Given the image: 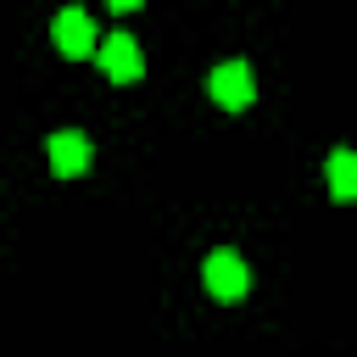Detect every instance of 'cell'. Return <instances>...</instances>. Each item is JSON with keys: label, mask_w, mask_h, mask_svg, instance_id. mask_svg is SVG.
Segmentation results:
<instances>
[{"label": "cell", "mask_w": 357, "mask_h": 357, "mask_svg": "<svg viewBox=\"0 0 357 357\" xmlns=\"http://www.w3.org/2000/svg\"><path fill=\"white\" fill-rule=\"evenodd\" d=\"M206 89H212V100H218L223 112H245V106H251V95H257V84H251V67H245V61H223V67H212Z\"/></svg>", "instance_id": "3957f363"}, {"label": "cell", "mask_w": 357, "mask_h": 357, "mask_svg": "<svg viewBox=\"0 0 357 357\" xmlns=\"http://www.w3.org/2000/svg\"><path fill=\"white\" fill-rule=\"evenodd\" d=\"M201 279H206V290H212L218 301H240V296H245V284H251V273H245L240 251H212V257H206V268H201Z\"/></svg>", "instance_id": "277c9868"}, {"label": "cell", "mask_w": 357, "mask_h": 357, "mask_svg": "<svg viewBox=\"0 0 357 357\" xmlns=\"http://www.w3.org/2000/svg\"><path fill=\"white\" fill-rule=\"evenodd\" d=\"M50 167L61 173V178H73V173H84L89 167V139L78 134V128H61V134H50Z\"/></svg>", "instance_id": "5b68a950"}, {"label": "cell", "mask_w": 357, "mask_h": 357, "mask_svg": "<svg viewBox=\"0 0 357 357\" xmlns=\"http://www.w3.org/2000/svg\"><path fill=\"white\" fill-rule=\"evenodd\" d=\"M95 61H100V73H106L112 84H134V78L145 73V56H139V45H134L128 33L95 39Z\"/></svg>", "instance_id": "6da1fadb"}, {"label": "cell", "mask_w": 357, "mask_h": 357, "mask_svg": "<svg viewBox=\"0 0 357 357\" xmlns=\"http://www.w3.org/2000/svg\"><path fill=\"white\" fill-rule=\"evenodd\" d=\"M329 195L335 201H351L357 195V156L351 151H335L329 156Z\"/></svg>", "instance_id": "8992f818"}, {"label": "cell", "mask_w": 357, "mask_h": 357, "mask_svg": "<svg viewBox=\"0 0 357 357\" xmlns=\"http://www.w3.org/2000/svg\"><path fill=\"white\" fill-rule=\"evenodd\" d=\"M50 39H56V50L61 56H89L95 50V22H89V11L84 6H61L56 11V22H50Z\"/></svg>", "instance_id": "7a4b0ae2"}, {"label": "cell", "mask_w": 357, "mask_h": 357, "mask_svg": "<svg viewBox=\"0 0 357 357\" xmlns=\"http://www.w3.org/2000/svg\"><path fill=\"white\" fill-rule=\"evenodd\" d=\"M134 6H139V0H112V11H134Z\"/></svg>", "instance_id": "52a82bcc"}]
</instances>
